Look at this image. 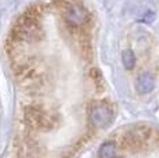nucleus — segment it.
<instances>
[{
    "mask_svg": "<svg viewBox=\"0 0 159 158\" xmlns=\"http://www.w3.org/2000/svg\"><path fill=\"white\" fill-rule=\"evenodd\" d=\"M122 63H123L125 68L126 69H133L136 65V56H134V51L130 49H126L122 53Z\"/></svg>",
    "mask_w": 159,
    "mask_h": 158,
    "instance_id": "7",
    "label": "nucleus"
},
{
    "mask_svg": "<svg viewBox=\"0 0 159 158\" xmlns=\"http://www.w3.org/2000/svg\"><path fill=\"white\" fill-rule=\"evenodd\" d=\"M26 125L36 130H50L53 128V121L48 112L40 105H28L24 111Z\"/></svg>",
    "mask_w": 159,
    "mask_h": 158,
    "instance_id": "2",
    "label": "nucleus"
},
{
    "mask_svg": "<svg viewBox=\"0 0 159 158\" xmlns=\"http://www.w3.org/2000/svg\"><path fill=\"white\" fill-rule=\"evenodd\" d=\"M14 36L17 40L36 42L43 36L42 26L38 21V11L35 13V8H29L26 14H24L17 22L13 29Z\"/></svg>",
    "mask_w": 159,
    "mask_h": 158,
    "instance_id": "1",
    "label": "nucleus"
},
{
    "mask_svg": "<svg viewBox=\"0 0 159 158\" xmlns=\"http://www.w3.org/2000/svg\"><path fill=\"white\" fill-rule=\"evenodd\" d=\"M89 118L93 128L96 129H104L111 123L112 121V112L108 105L105 104H94L91 105L89 111Z\"/></svg>",
    "mask_w": 159,
    "mask_h": 158,
    "instance_id": "3",
    "label": "nucleus"
},
{
    "mask_svg": "<svg viewBox=\"0 0 159 158\" xmlns=\"http://www.w3.org/2000/svg\"><path fill=\"white\" fill-rule=\"evenodd\" d=\"M155 87V78L152 77L149 72H144V74L139 75L136 81V89L140 95H147L151 93Z\"/></svg>",
    "mask_w": 159,
    "mask_h": 158,
    "instance_id": "5",
    "label": "nucleus"
},
{
    "mask_svg": "<svg viewBox=\"0 0 159 158\" xmlns=\"http://www.w3.org/2000/svg\"><path fill=\"white\" fill-rule=\"evenodd\" d=\"M116 154H118V147H116V143L112 140L104 142L98 150L100 158H116Z\"/></svg>",
    "mask_w": 159,
    "mask_h": 158,
    "instance_id": "6",
    "label": "nucleus"
},
{
    "mask_svg": "<svg viewBox=\"0 0 159 158\" xmlns=\"http://www.w3.org/2000/svg\"><path fill=\"white\" fill-rule=\"evenodd\" d=\"M90 75H91V79H93V82H94V85H96V86L104 87V78H102L101 72H100L98 69H93Z\"/></svg>",
    "mask_w": 159,
    "mask_h": 158,
    "instance_id": "8",
    "label": "nucleus"
},
{
    "mask_svg": "<svg viewBox=\"0 0 159 158\" xmlns=\"http://www.w3.org/2000/svg\"><path fill=\"white\" fill-rule=\"evenodd\" d=\"M64 18H65L66 24L75 26H82L87 20V13L82 6L79 4H73V3H69V4L64 6Z\"/></svg>",
    "mask_w": 159,
    "mask_h": 158,
    "instance_id": "4",
    "label": "nucleus"
}]
</instances>
